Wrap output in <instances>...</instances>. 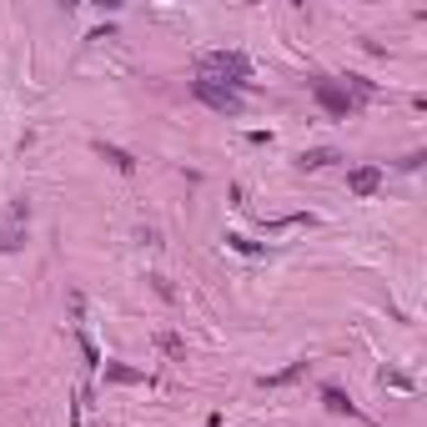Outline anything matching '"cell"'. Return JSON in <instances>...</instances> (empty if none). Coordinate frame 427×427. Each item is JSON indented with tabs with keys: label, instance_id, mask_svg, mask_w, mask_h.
Masks as SVG:
<instances>
[{
	"label": "cell",
	"instance_id": "obj_1",
	"mask_svg": "<svg viewBox=\"0 0 427 427\" xmlns=\"http://www.w3.org/2000/svg\"><path fill=\"white\" fill-rule=\"evenodd\" d=\"M196 71H201V81H226L231 91H242V85L251 81V60L242 56V51H206L201 60H196Z\"/></svg>",
	"mask_w": 427,
	"mask_h": 427
},
{
	"label": "cell",
	"instance_id": "obj_2",
	"mask_svg": "<svg viewBox=\"0 0 427 427\" xmlns=\"http://www.w3.org/2000/svg\"><path fill=\"white\" fill-rule=\"evenodd\" d=\"M26 226H31V201L15 196L6 206V221H0V251H15L20 242H26Z\"/></svg>",
	"mask_w": 427,
	"mask_h": 427
},
{
	"label": "cell",
	"instance_id": "obj_3",
	"mask_svg": "<svg viewBox=\"0 0 427 427\" xmlns=\"http://www.w3.org/2000/svg\"><path fill=\"white\" fill-rule=\"evenodd\" d=\"M191 91H196V101H206L211 111H221V116H237V111H242V91H231V85H217V81H191Z\"/></svg>",
	"mask_w": 427,
	"mask_h": 427
},
{
	"label": "cell",
	"instance_id": "obj_4",
	"mask_svg": "<svg viewBox=\"0 0 427 427\" xmlns=\"http://www.w3.org/2000/svg\"><path fill=\"white\" fill-rule=\"evenodd\" d=\"M312 91H317V101H322L327 116H347V111H352V96L342 91L337 81H312Z\"/></svg>",
	"mask_w": 427,
	"mask_h": 427
},
{
	"label": "cell",
	"instance_id": "obj_5",
	"mask_svg": "<svg viewBox=\"0 0 427 427\" xmlns=\"http://www.w3.org/2000/svg\"><path fill=\"white\" fill-rule=\"evenodd\" d=\"M347 186L357 191V196H372V191L382 186V171H377V166H352V171H347Z\"/></svg>",
	"mask_w": 427,
	"mask_h": 427
},
{
	"label": "cell",
	"instance_id": "obj_6",
	"mask_svg": "<svg viewBox=\"0 0 427 427\" xmlns=\"http://www.w3.org/2000/svg\"><path fill=\"white\" fill-rule=\"evenodd\" d=\"M96 156H101V161H111L116 171H136V156H131V151H121V146H111V141H96Z\"/></svg>",
	"mask_w": 427,
	"mask_h": 427
},
{
	"label": "cell",
	"instance_id": "obj_7",
	"mask_svg": "<svg viewBox=\"0 0 427 427\" xmlns=\"http://www.w3.org/2000/svg\"><path fill=\"white\" fill-rule=\"evenodd\" d=\"M332 161H337L332 146H312V151L296 156V166H302V171H322V166H332Z\"/></svg>",
	"mask_w": 427,
	"mask_h": 427
},
{
	"label": "cell",
	"instance_id": "obj_8",
	"mask_svg": "<svg viewBox=\"0 0 427 427\" xmlns=\"http://www.w3.org/2000/svg\"><path fill=\"white\" fill-rule=\"evenodd\" d=\"M302 372H307V362H287L282 372H267V377H262V387H287V382H296Z\"/></svg>",
	"mask_w": 427,
	"mask_h": 427
},
{
	"label": "cell",
	"instance_id": "obj_9",
	"mask_svg": "<svg viewBox=\"0 0 427 427\" xmlns=\"http://www.w3.org/2000/svg\"><path fill=\"white\" fill-rule=\"evenodd\" d=\"M106 382H116V387H136V382H146V372H136V367H121V362H111V367H106Z\"/></svg>",
	"mask_w": 427,
	"mask_h": 427
},
{
	"label": "cell",
	"instance_id": "obj_10",
	"mask_svg": "<svg viewBox=\"0 0 427 427\" xmlns=\"http://www.w3.org/2000/svg\"><path fill=\"white\" fill-rule=\"evenodd\" d=\"M322 402H327L332 412H347V417H357V408L347 402V392H342V387H322Z\"/></svg>",
	"mask_w": 427,
	"mask_h": 427
},
{
	"label": "cell",
	"instance_id": "obj_11",
	"mask_svg": "<svg viewBox=\"0 0 427 427\" xmlns=\"http://www.w3.org/2000/svg\"><path fill=\"white\" fill-rule=\"evenodd\" d=\"M347 85H352V91H357L362 101H372V96H377V85H372L367 76H347Z\"/></svg>",
	"mask_w": 427,
	"mask_h": 427
},
{
	"label": "cell",
	"instance_id": "obj_12",
	"mask_svg": "<svg viewBox=\"0 0 427 427\" xmlns=\"http://www.w3.org/2000/svg\"><path fill=\"white\" fill-rule=\"evenodd\" d=\"M81 352H85V362H91V367H101V352H96V342H91V332H81Z\"/></svg>",
	"mask_w": 427,
	"mask_h": 427
},
{
	"label": "cell",
	"instance_id": "obj_13",
	"mask_svg": "<svg viewBox=\"0 0 427 427\" xmlns=\"http://www.w3.org/2000/svg\"><path fill=\"white\" fill-rule=\"evenodd\" d=\"M382 382H387V387H402V392L412 387V377H402V372H382Z\"/></svg>",
	"mask_w": 427,
	"mask_h": 427
}]
</instances>
